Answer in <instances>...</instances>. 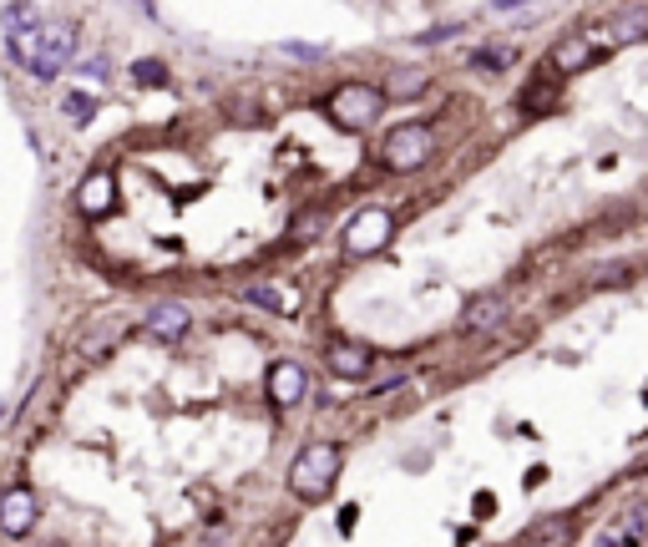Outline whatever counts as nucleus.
Masks as SVG:
<instances>
[{"label": "nucleus", "mask_w": 648, "mask_h": 547, "mask_svg": "<svg viewBox=\"0 0 648 547\" xmlns=\"http://www.w3.org/2000/svg\"><path fill=\"white\" fill-rule=\"evenodd\" d=\"M0 26H6V36H31V31L46 26V16H41V6H31V0H11V6L0 11Z\"/></svg>", "instance_id": "nucleus-12"}, {"label": "nucleus", "mask_w": 648, "mask_h": 547, "mask_svg": "<svg viewBox=\"0 0 648 547\" xmlns=\"http://www.w3.org/2000/svg\"><path fill=\"white\" fill-rule=\"evenodd\" d=\"M340 461H345V451L335 441H309L289 466V492L299 502H324L330 487H335V477H340Z\"/></svg>", "instance_id": "nucleus-2"}, {"label": "nucleus", "mask_w": 648, "mask_h": 547, "mask_svg": "<svg viewBox=\"0 0 648 547\" xmlns=\"http://www.w3.org/2000/svg\"><path fill=\"white\" fill-rule=\"evenodd\" d=\"M76 208L87 218H107L117 208V178L112 173H92L87 183H81V193H76Z\"/></svg>", "instance_id": "nucleus-9"}, {"label": "nucleus", "mask_w": 648, "mask_h": 547, "mask_svg": "<svg viewBox=\"0 0 648 547\" xmlns=\"http://www.w3.org/2000/svg\"><path fill=\"white\" fill-rule=\"evenodd\" d=\"M324 365H330V375H340V380H365L375 360H370L365 345H330L324 350Z\"/></svg>", "instance_id": "nucleus-10"}, {"label": "nucleus", "mask_w": 648, "mask_h": 547, "mask_svg": "<svg viewBox=\"0 0 648 547\" xmlns=\"http://www.w3.org/2000/svg\"><path fill=\"white\" fill-rule=\"evenodd\" d=\"M471 66H476V71H502V66H512V51H502V46H481V51H471Z\"/></svg>", "instance_id": "nucleus-20"}, {"label": "nucleus", "mask_w": 648, "mask_h": 547, "mask_svg": "<svg viewBox=\"0 0 648 547\" xmlns=\"http://www.w3.org/2000/svg\"><path fill=\"white\" fill-rule=\"evenodd\" d=\"M243 299L274 309V315H289V309H294V294H289V289H274V284H249V289H243Z\"/></svg>", "instance_id": "nucleus-16"}, {"label": "nucleus", "mask_w": 648, "mask_h": 547, "mask_svg": "<svg viewBox=\"0 0 648 547\" xmlns=\"http://www.w3.org/2000/svg\"><path fill=\"white\" fill-rule=\"evenodd\" d=\"M426 87H431L426 71H395L390 82H385V97H421Z\"/></svg>", "instance_id": "nucleus-18"}, {"label": "nucleus", "mask_w": 648, "mask_h": 547, "mask_svg": "<svg viewBox=\"0 0 648 547\" xmlns=\"http://www.w3.org/2000/svg\"><path fill=\"white\" fill-rule=\"evenodd\" d=\"M588 61H593V46L583 36H567L552 46V71H583Z\"/></svg>", "instance_id": "nucleus-14"}, {"label": "nucleus", "mask_w": 648, "mask_h": 547, "mask_svg": "<svg viewBox=\"0 0 648 547\" xmlns=\"http://www.w3.org/2000/svg\"><path fill=\"white\" fill-rule=\"evenodd\" d=\"M497 11H517V6H527V0H492Z\"/></svg>", "instance_id": "nucleus-22"}, {"label": "nucleus", "mask_w": 648, "mask_h": 547, "mask_svg": "<svg viewBox=\"0 0 648 547\" xmlns=\"http://www.w3.org/2000/svg\"><path fill=\"white\" fill-rule=\"evenodd\" d=\"M436 158V132L426 122H405L380 142V168L390 173H421Z\"/></svg>", "instance_id": "nucleus-4"}, {"label": "nucleus", "mask_w": 648, "mask_h": 547, "mask_svg": "<svg viewBox=\"0 0 648 547\" xmlns=\"http://www.w3.org/2000/svg\"><path fill=\"white\" fill-rule=\"evenodd\" d=\"M390 233H395V213L390 208H360L350 218V228H345V254L370 259V254H380L390 244Z\"/></svg>", "instance_id": "nucleus-5"}, {"label": "nucleus", "mask_w": 648, "mask_h": 547, "mask_svg": "<svg viewBox=\"0 0 648 547\" xmlns=\"http://www.w3.org/2000/svg\"><path fill=\"white\" fill-rule=\"evenodd\" d=\"M36 517H41V502H36L31 487H6L0 492V532L6 537H26L36 527Z\"/></svg>", "instance_id": "nucleus-6"}, {"label": "nucleus", "mask_w": 648, "mask_h": 547, "mask_svg": "<svg viewBox=\"0 0 648 547\" xmlns=\"http://www.w3.org/2000/svg\"><path fill=\"white\" fill-rule=\"evenodd\" d=\"M603 547H628V542H618V537H613V542H603Z\"/></svg>", "instance_id": "nucleus-23"}, {"label": "nucleus", "mask_w": 648, "mask_h": 547, "mask_svg": "<svg viewBox=\"0 0 648 547\" xmlns=\"http://www.w3.org/2000/svg\"><path fill=\"white\" fill-rule=\"evenodd\" d=\"M324 112H330V122L340 132H370L385 112V92L380 87H365V82H340L330 92V102H324Z\"/></svg>", "instance_id": "nucleus-3"}, {"label": "nucleus", "mask_w": 648, "mask_h": 547, "mask_svg": "<svg viewBox=\"0 0 648 547\" xmlns=\"http://www.w3.org/2000/svg\"><path fill=\"white\" fill-rule=\"evenodd\" d=\"M567 537H573V522L567 517H542L522 532V547H562Z\"/></svg>", "instance_id": "nucleus-13"}, {"label": "nucleus", "mask_w": 648, "mask_h": 547, "mask_svg": "<svg viewBox=\"0 0 648 547\" xmlns=\"http://www.w3.org/2000/svg\"><path fill=\"white\" fill-rule=\"evenodd\" d=\"M61 112H66L71 127H87V122L97 117V97H92V92H66V97H61Z\"/></svg>", "instance_id": "nucleus-17"}, {"label": "nucleus", "mask_w": 648, "mask_h": 547, "mask_svg": "<svg viewBox=\"0 0 648 547\" xmlns=\"http://www.w3.org/2000/svg\"><path fill=\"white\" fill-rule=\"evenodd\" d=\"M81 76H87V82H107L112 61H107V56H87V61H81Z\"/></svg>", "instance_id": "nucleus-21"}, {"label": "nucleus", "mask_w": 648, "mask_h": 547, "mask_svg": "<svg viewBox=\"0 0 648 547\" xmlns=\"http://www.w3.org/2000/svg\"><path fill=\"white\" fill-rule=\"evenodd\" d=\"M142 330H147L152 340H162V345H173V340H183V335L193 330V315H188V304L168 299V304H152V309H147Z\"/></svg>", "instance_id": "nucleus-7"}, {"label": "nucleus", "mask_w": 648, "mask_h": 547, "mask_svg": "<svg viewBox=\"0 0 648 547\" xmlns=\"http://www.w3.org/2000/svg\"><path fill=\"white\" fill-rule=\"evenodd\" d=\"M643 36H648V11H628V16H618L608 26V46H633Z\"/></svg>", "instance_id": "nucleus-15"}, {"label": "nucleus", "mask_w": 648, "mask_h": 547, "mask_svg": "<svg viewBox=\"0 0 648 547\" xmlns=\"http://www.w3.org/2000/svg\"><path fill=\"white\" fill-rule=\"evenodd\" d=\"M6 51H11V61H21L26 76H36V82H56V76L76 61V31L61 26V21H46L31 36H6Z\"/></svg>", "instance_id": "nucleus-1"}, {"label": "nucleus", "mask_w": 648, "mask_h": 547, "mask_svg": "<svg viewBox=\"0 0 648 547\" xmlns=\"http://www.w3.org/2000/svg\"><path fill=\"white\" fill-rule=\"evenodd\" d=\"M304 385H309V380H304V365H294V360H274V365H269V401H274V406H284V411L299 406V401H304Z\"/></svg>", "instance_id": "nucleus-8"}, {"label": "nucleus", "mask_w": 648, "mask_h": 547, "mask_svg": "<svg viewBox=\"0 0 648 547\" xmlns=\"http://www.w3.org/2000/svg\"><path fill=\"white\" fill-rule=\"evenodd\" d=\"M132 82L137 87H168L173 76H168V66H162L157 56H142V61H132Z\"/></svg>", "instance_id": "nucleus-19"}, {"label": "nucleus", "mask_w": 648, "mask_h": 547, "mask_svg": "<svg viewBox=\"0 0 648 547\" xmlns=\"http://www.w3.org/2000/svg\"><path fill=\"white\" fill-rule=\"evenodd\" d=\"M502 320H507V299H502V294H481V299H471V304H466V320H461V330L481 335V330H497Z\"/></svg>", "instance_id": "nucleus-11"}]
</instances>
